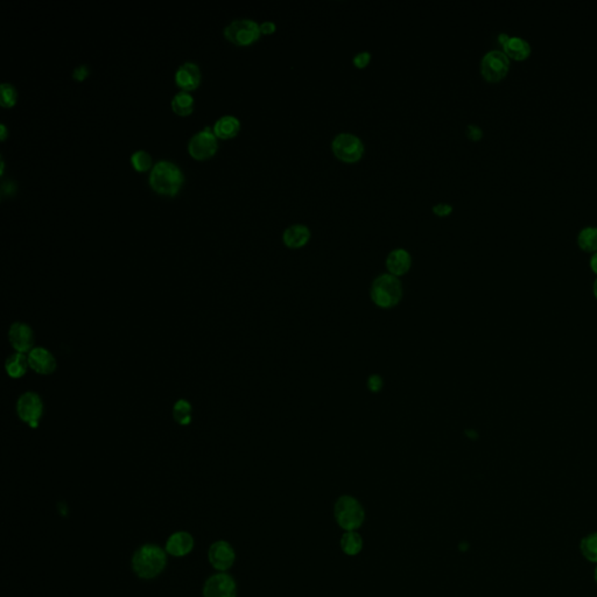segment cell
Segmentation results:
<instances>
[{"instance_id":"cell-5","label":"cell","mask_w":597,"mask_h":597,"mask_svg":"<svg viewBox=\"0 0 597 597\" xmlns=\"http://www.w3.org/2000/svg\"><path fill=\"white\" fill-rule=\"evenodd\" d=\"M331 149L335 157L345 163L361 160L364 154V144L358 135L349 132H341L335 135L331 142Z\"/></svg>"},{"instance_id":"cell-11","label":"cell","mask_w":597,"mask_h":597,"mask_svg":"<svg viewBox=\"0 0 597 597\" xmlns=\"http://www.w3.org/2000/svg\"><path fill=\"white\" fill-rule=\"evenodd\" d=\"M209 561L213 568L225 572L230 568L235 562V550L228 541H220L213 543L209 548Z\"/></svg>"},{"instance_id":"cell-33","label":"cell","mask_w":597,"mask_h":597,"mask_svg":"<svg viewBox=\"0 0 597 597\" xmlns=\"http://www.w3.org/2000/svg\"><path fill=\"white\" fill-rule=\"evenodd\" d=\"M259 27L260 32L264 33V34H271V33H273L277 29V26H275L273 22H262V24H259Z\"/></svg>"},{"instance_id":"cell-26","label":"cell","mask_w":597,"mask_h":597,"mask_svg":"<svg viewBox=\"0 0 597 597\" xmlns=\"http://www.w3.org/2000/svg\"><path fill=\"white\" fill-rule=\"evenodd\" d=\"M131 163L137 171H147L151 167L152 158L144 149H138L132 153Z\"/></svg>"},{"instance_id":"cell-9","label":"cell","mask_w":597,"mask_h":597,"mask_svg":"<svg viewBox=\"0 0 597 597\" xmlns=\"http://www.w3.org/2000/svg\"><path fill=\"white\" fill-rule=\"evenodd\" d=\"M217 149L216 135L213 133V128L209 126L196 132L192 138L189 139L188 151L192 157L195 159H206L211 157Z\"/></svg>"},{"instance_id":"cell-25","label":"cell","mask_w":597,"mask_h":597,"mask_svg":"<svg viewBox=\"0 0 597 597\" xmlns=\"http://www.w3.org/2000/svg\"><path fill=\"white\" fill-rule=\"evenodd\" d=\"M583 557L590 562L597 564V532L583 538L580 545Z\"/></svg>"},{"instance_id":"cell-8","label":"cell","mask_w":597,"mask_h":597,"mask_svg":"<svg viewBox=\"0 0 597 597\" xmlns=\"http://www.w3.org/2000/svg\"><path fill=\"white\" fill-rule=\"evenodd\" d=\"M17 413L19 418L29 423L32 428L39 426L43 418V402L36 392H26L17 402Z\"/></svg>"},{"instance_id":"cell-14","label":"cell","mask_w":597,"mask_h":597,"mask_svg":"<svg viewBox=\"0 0 597 597\" xmlns=\"http://www.w3.org/2000/svg\"><path fill=\"white\" fill-rule=\"evenodd\" d=\"M201 81V71L194 62H185L175 71V82L179 86L187 90L195 89Z\"/></svg>"},{"instance_id":"cell-35","label":"cell","mask_w":597,"mask_h":597,"mask_svg":"<svg viewBox=\"0 0 597 597\" xmlns=\"http://www.w3.org/2000/svg\"><path fill=\"white\" fill-rule=\"evenodd\" d=\"M510 36L508 33H501L499 36H498V43H501V46H504L506 41L510 39Z\"/></svg>"},{"instance_id":"cell-17","label":"cell","mask_w":597,"mask_h":597,"mask_svg":"<svg viewBox=\"0 0 597 597\" xmlns=\"http://www.w3.org/2000/svg\"><path fill=\"white\" fill-rule=\"evenodd\" d=\"M192 548H194V538L192 537V534L180 531L168 538L165 551L173 557H185L192 551Z\"/></svg>"},{"instance_id":"cell-36","label":"cell","mask_w":597,"mask_h":597,"mask_svg":"<svg viewBox=\"0 0 597 597\" xmlns=\"http://www.w3.org/2000/svg\"><path fill=\"white\" fill-rule=\"evenodd\" d=\"M5 137H6V126H5L4 123H1L0 124V138L1 140H4Z\"/></svg>"},{"instance_id":"cell-18","label":"cell","mask_w":597,"mask_h":597,"mask_svg":"<svg viewBox=\"0 0 597 597\" xmlns=\"http://www.w3.org/2000/svg\"><path fill=\"white\" fill-rule=\"evenodd\" d=\"M504 53L510 57V60L522 61L527 60L532 53V46L527 39L522 36H510L503 46Z\"/></svg>"},{"instance_id":"cell-12","label":"cell","mask_w":597,"mask_h":597,"mask_svg":"<svg viewBox=\"0 0 597 597\" xmlns=\"http://www.w3.org/2000/svg\"><path fill=\"white\" fill-rule=\"evenodd\" d=\"M8 338L12 347L20 354H26L33 350L34 345V333L29 324L15 322L8 331Z\"/></svg>"},{"instance_id":"cell-21","label":"cell","mask_w":597,"mask_h":597,"mask_svg":"<svg viewBox=\"0 0 597 597\" xmlns=\"http://www.w3.org/2000/svg\"><path fill=\"white\" fill-rule=\"evenodd\" d=\"M577 244L586 252H597V227L588 225L577 235Z\"/></svg>"},{"instance_id":"cell-10","label":"cell","mask_w":597,"mask_h":597,"mask_svg":"<svg viewBox=\"0 0 597 597\" xmlns=\"http://www.w3.org/2000/svg\"><path fill=\"white\" fill-rule=\"evenodd\" d=\"M203 597H237L235 580L225 573L210 576L203 587Z\"/></svg>"},{"instance_id":"cell-30","label":"cell","mask_w":597,"mask_h":597,"mask_svg":"<svg viewBox=\"0 0 597 597\" xmlns=\"http://www.w3.org/2000/svg\"><path fill=\"white\" fill-rule=\"evenodd\" d=\"M453 209H454V208H453L452 204H451V203L446 202L437 203V204H434L433 208H432L433 213L440 217L448 216L449 213H452Z\"/></svg>"},{"instance_id":"cell-28","label":"cell","mask_w":597,"mask_h":597,"mask_svg":"<svg viewBox=\"0 0 597 597\" xmlns=\"http://www.w3.org/2000/svg\"><path fill=\"white\" fill-rule=\"evenodd\" d=\"M466 135L470 140L473 142H478L483 138V130L481 126L476 124H469L466 128Z\"/></svg>"},{"instance_id":"cell-1","label":"cell","mask_w":597,"mask_h":597,"mask_svg":"<svg viewBox=\"0 0 597 597\" xmlns=\"http://www.w3.org/2000/svg\"><path fill=\"white\" fill-rule=\"evenodd\" d=\"M167 552L157 545L146 544L138 548L132 558L133 572L140 579L151 580L160 575L167 565Z\"/></svg>"},{"instance_id":"cell-7","label":"cell","mask_w":597,"mask_h":597,"mask_svg":"<svg viewBox=\"0 0 597 597\" xmlns=\"http://www.w3.org/2000/svg\"><path fill=\"white\" fill-rule=\"evenodd\" d=\"M508 70L510 57L504 53V50H489L481 60V73L489 82H498L504 79Z\"/></svg>"},{"instance_id":"cell-3","label":"cell","mask_w":597,"mask_h":597,"mask_svg":"<svg viewBox=\"0 0 597 597\" xmlns=\"http://www.w3.org/2000/svg\"><path fill=\"white\" fill-rule=\"evenodd\" d=\"M149 185L154 190L166 195H174L183 182V174L179 166L168 160L158 161L149 172Z\"/></svg>"},{"instance_id":"cell-6","label":"cell","mask_w":597,"mask_h":597,"mask_svg":"<svg viewBox=\"0 0 597 597\" xmlns=\"http://www.w3.org/2000/svg\"><path fill=\"white\" fill-rule=\"evenodd\" d=\"M225 38L239 46H246L259 39L260 27L252 19H236L224 27Z\"/></svg>"},{"instance_id":"cell-23","label":"cell","mask_w":597,"mask_h":597,"mask_svg":"<svg viewBox=\"0 0 597 597\" xmlns=\"http://www.w3.org/2000/svg\"><path fill=\"white\" fill-rule=\"evenodd\" d=\"M341 547L348 555L358 554L359 552L362 551V537L356 534L355 531H348L342 537Z\"/></svg>"},{"instance_id":"cell-4","label":"cell","mask_w":597,"mask_h":597,"mask_svg":"<svg viewBox=\"0 0 597 597\" xmlns=\"http://www.w3.org/2000/svg\"><path fill=\"white\" fill-rule=\"evenodd\" d=\"M335 518L338 525L347 531H355L362 527L365 512L362 504L352 496H342L335 504Z\"/></svg>"},{"instance_id":"cell-22","label":"cell","mask_w":597,"mask_h":597,"mask_svg":"<svg viewBox=\"0 0 597 597\" xmlns=\"http://www.w3.org/2000/svg\"><path fill=\"white\" fill-rule=\"evenodd\" d=\"M172 107H173V110L178 114L185 116V114H190L192 111V107H194V98L186 90L179 91L172 98Z\"/></svg>"},{"instance_id":"cell-37","label":"cell","mask_w":597,"mask_h":597,"mask_svg":"<svg viewBox=\"0 0 597 597\" xmlns=\"http://www.w3.org/2000/svg\"><path fill=\"white\" fill-rule=\"evenodd\" d=\"M593 291H594V295H595V298H597V278H596V279H595V281H594V289H593Z\"/></svg>"},{"instance_id":"cell-20","label":"cell","mask_w":597,"mask_h":597,"mask_svg":"<svg viewBox=\"0 0 597 597\" xmlns=\"http://www.w3.org/2000/svg\"><path fill=\"white\" fill-rule=\"evenodd\" d=\"M29 366V357H26L25 354L17 352L15 355L8 357L6 364H5V369H6V372L10 377L17 379V378H22L25 375Z\"/></svg>"},{"instance_id":"cell-16","label":"cell","mask_w":597,"mask_h":597,"mask_svg":"<svg viewBox=\"0 0 597 597\" xmlns=\"http://www.w3.org/2000/svg\"><path fill=\"white\" fill-rule=\"evenodd\" d=\"M310 230L305 224H292L285 229L282 242L289 249H300L310 242Z\"/></svg>"},{"instance_id":"cell-34","label":"cell","mask_w":597,"mask_h":597,"mask_svg":"<svg viewBox=\"0 0 597 597\" xmlns=\"http://www.w3.org/2000/svg\"><path fill=\"white\" fill-rule=\"evenodd\" d=\"M590 267H591L594 273L597 274V252H594L593 256L590 258Z\"/></svg>"},{"instance_id":"cell-27","label":"cell","mask_w":597,"mask_h":597,"mask_svg":"<svg viewBox=\"0 0 597 597\" xmlns=\"http://www.w3.org/2000/svg\"><path fill=\"white\" fill-rule=\"evenodd\" d=\"M0 93H1V105L3 107H12L17 100V90L15 86H12L11 83L3 82L0 86Z\"/></svg>"},{"instance_id":"cell-2","label":"cell","mask_w":597,"mask_h":597,"mask_svg":"<svg viewBox=\"0 0 597 597\" xmlns=\"http://www.w3.org/2000/svg\"><path fill=\"white\" fill-rule=\"evenodd\" d=\"M402 281L399 280L398 277L390 273L381 274L376 278L370 289L373 303L383 310L398 306L402 301Z\"/></svg>"},{"instance_id":"cell-29","label":"cell","mask_w":597,"mask_h":597,"mask_svg":"<svg viewBox=\"0 0 597 597\" xmlns=\"http://www.w3.org/2000/svg\"><path fill=\"white\" fill-rule=\"evenodd\" d=\"M370 61H371V53L370 52H361V53L356 54L354 59H352V62L355 64L357 68H365L368 64L370 63Z\"/></svg>"},{"instance_id":"cell-24","label":"cell","mask_w":597,"mask_h":597,"mask_svg":"<svg viewBox=\"0 0 597 597\" xmlns=\"http://www.w3.org/2000/svg\"><path fill=\"white\" fill-rule=\"evenodd\" d=\"M192 407L190 402H187L185 399H180L175 402L174 409H173V416L174 420L179 425L181 426H188L192 421Z\"/></svg>"},{"instance_id":"cell-38","label":"cell","mask_w":597,"mask_h":597,"mask_svg":"<svg viewBox=\"0 0 597 597\" xmlns=\"http://www.w3.org/2000/svg\"><path fill=\"white\" fill-rule=\"evenodd\" d=\"M594 577H595V582H596L597 584V567L596 569H595V574H594Z\"/></svg>"},{"instance_id":"cell-32","label":"cell","mask_w":597,"mask_h":597,"mask_svg":"<svg viewBox=\"0 0 597 597\" xmlns=\"http://www.w3.org/2000/svg\"><path fill=\"white\" fill-rule=\"evenodd\" d=\"M88 74H89V68L86 64H80L73 70V77L79 80V81L86 79Z\"/></svg>"},{"instance_id":"cell-19","label":"cell","mask_w":597,"mask_h":597,"mask_svg":"<svg viewBox=\"0 0 597 597\" xmlns=\"http://www.w3.org/2000/svg\"><path fill=\"white\" fill-rule=\"evenodd\" d=\"M239 128H241V121L239 118L232 114H225L215 121L213 131L216 137L228 139L235 137L239 133Z\"/></svg>"},{"instance_id":"cell-31","label":"cell","mask_w":597,"mask_h":597,"mask_svg":"<svg viewBox=\"0 0 597 597\" xmlns=\"http://www.w3.org/2000/svg\"><path fill=\"white\" fill-rule=\"evenodd\" d=\"M383 385H384L383 379L378 375H372L368 379V388H369L370 391L379 392L381 388H383Z\"/></svg>"},{"instance_id":"cell-15","label":"cell","mask_w":597,"mask_h":597,"mask_svg":"<svg viewBox=\"0 0 597 597\" xmlns=\"http://www.w3.org/2000/svg\"><path fill=\"white\" fill-rule=\"evenodd\" d=\"M412 266V257L409 255V251L405 249L392 250L391 252L388 253L386 258V269L388 270V273L395 277H400L409 272V269Z\"/></svg>"},{"instance_id":"cell-13","label":"cell","mask_w":597,"mask_h":597,"mask_svg":"<svg viewBox=\"0 0 597 597\" xmlns=\"http://www.w3.org/2000/svg\"><path fill=\"white\" fill-rule=\"evenodd\" d=\"M29 368L39 375H50L56 370V359L47 349L34 348L29 354Z\"/></svg>"}]
</instances>
